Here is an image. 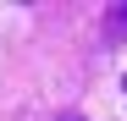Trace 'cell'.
<instances>
[{
	"label": "cell",
	"instance_id": "cell-1",
	"mask_svg": "<svg viewBox=\"0 0 127 121\" xmlns=\"http://www.w3.org/2000/svg\"><path fill=\"white\" fill-rule=\"evenodd\" d=\"M61 121H83V116H61Z\"/></svg>",
	"mask_w": 127,
	"mask_h": 121
}]
</instances>
